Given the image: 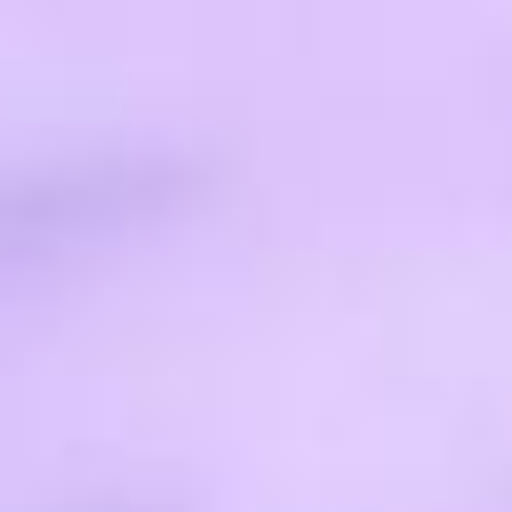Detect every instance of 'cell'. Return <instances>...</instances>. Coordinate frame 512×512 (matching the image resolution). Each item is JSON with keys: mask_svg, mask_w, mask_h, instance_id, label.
<instances>
[{"mask_svg": "<svg viewBox=\"0 0 512 512\" xmlns=\"http://www.w3.org/2000/svg\"><path fill=\"white\" fill-rule=\"evenodd\" d=\"M216 160L192 144H72L0 160V280L80 264L200 216Z\"/></svg>", "mask_w": 512, "mask_h": 512, "instance_id": "cell-1", "label": "cell"}, {"mask_svg": "<svg viewBox=\"0 0 512 512\" xmlns=\"http://www.w3.org/2000/svg\"><path fill=\"white\" fill-rule=\"evenodd\" d=\"M64 512H168V504H152V496H80Z\"/></svg>", "mask_w": 512, "mask_h": 512, "instance_id": "cell-2", "label": "cell"}]
</instances>
